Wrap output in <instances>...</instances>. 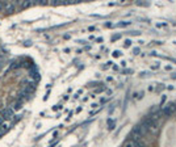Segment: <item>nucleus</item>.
<instances>
[{
    "label": "nucleus",
    "instance_id": "f257e3e1",
    "mask_svg": "<svg viewBox=\"0 0 176 147\" xmlns=\"http://www.w3.org/2000/svg\"><path fill=\"white\" fill-rule=\"evenodd\" d=\"M0 117L3 118L4 122H9L13 118V109L11 108H3L0 109Z\"/></svg>",
    "mask_w": 176,
    "mask_h": 147
},
{
    "label": "nucleus",
    "instance_id": "f03ea898",
    "mask_svg": "<svg viewBox=\"0 0 176 147\" xmlns=\"http://www.w3.org/2000/svg\"><path fill=\"white\" fill-rule=\"evenodd\" d=\"M175 110H176V105L174 104V102H170V104H167L163 108L162 113H163L164 116H171L172 113H175Z\"/></svg>",
    "mask_w": 176,
    "mask_h": 147
},
{
    "label": "nucleus",
    "instance_id": "7ed1b4c3",
    "mask_svg": "<svg viewBox=\"0 0 176 147\" xmlns=\"http://www.w3.org/2000/svg\"><path fill=\"white\" fill-rule=\"evenodd\" d=\"M15 4H16V7L20 8V9H26V8L33 6L32 2H15Z\"/></svg>",
    "mask_w": 176,
    "mask_h": 147
},
{
    "label": "nucleus",
    "instance_id": "20e7f679",
    "mask_svg": "<svg viewBox=\"0 0 176 147\" xmlns=\"http://www.w3.org/2000/svg\"><path fill=\"white\" fill-rule=\"evenodd\" d=\"M15 11H16V4H15V2H13V3H9V4H8L7 9L4 11V12H6V13H8V15H9V13H13V12H15Z\"/></svg>",
    "mask_w": 176,
    "mask_h": 147
},
{
    "label": "nucleus",
    "instance_id": "39448f33",
    "mask_svg": "<svg viewBox=\"0 0 176 147\" xmlns=\"http://www.w3.org/2000/svg\"><path fill=\"white\" fill-rule=\"evenodd\" d=\"M158 129H159V123H158V121H152V123L150 125V127H148V130L155 134V133L158 131Z\"/></svg>",
    "mask_w": 176,
    "mask_h": 147
},
{
    "label": "nucleus",
    "instance_id": "423d86ee",
    "mask_svg": "<svg viewBox=\"0 0 176 147\" xmlns=\"http://www.w3.org/2000/svg\"><path fill=\"white\" fill-rule=\"evenodd\" d=\"M124 147H138V146H137V142H135V141L129 139V141H126V142H125Z\"/></svg>",
    "mask_w": 176,
    "mask_h": 147
},
{
    "label": "nucleus",
    "instance_id": "0eeeda50",
    "mask_svg": "<svg viewBox=\"0 0 176 147\" xmlns=\"http://www.w3.org/2000/svg\"><path fill=\"white\" fill-rule=\"evenodd\" d=\"M23 104H24V101L17 100V101L15 102V105H13V109H15V110H20L21 108H23Z\"/></svg>",
    "mask_w": 176,
    "mask_h": 147
},
{
    "label": "nucleus",
    "instance_id": "6e6552de",
    "mask_svg": "<svg viewBox=\"0 0 176 147\" xmlns=\"http://www.w3.org/2000/svg\"><path fill=\"white\" fill-rule=\"evenodd\" d=\"M8 4H9V2H0V12H4L7 9Z\"/></svg>",
    "mask_w": 176,
    "mask_h": 147
},
{
    "label": "nucleus",
    "instance_id": "1a4fd4ad",
    "mask_svg": "<svg viewBox=\"0 0 176 147\" xmlns=\"http://www.w3.org/2000/svg\"><path fill=\"white\" fill-rule=\"evenodd\" d=\"M131 23L130 21H121V23H118L117 26H120V28H124V26H127V25H130Z\"/></svg>",
    "mask_w": 176,
    "mask_h": 147
},
{
    "label": "nucleus",
    "instance_id": "9d476101",
    "mask_svg": "<svg viewBox=\"0 0 176 147\" xmlns=\"http://www.w3.org/2000/svg\"><path fill=\"white\" fill-rule=\"evenodd\" d=\"M121 55H122V53H121L120 50H114V51H113V57H114V58L121 57Z\"/></svg>",
    "mask_w": 176,
    "mask_h": 147
},
{
    "label": "nucleus",
    "instance_id": "9b49d317",
    "mask_svg": "<svg viewBox=\"0 0 176 147\" xmlns=\"http://www.w3.org/2000/svg\"><path fill=\"white\" fill-rule=\"evenodd\" d=\"M137 6H145V7H147L148 3H141V2H137Z\"/></svg>",
    "mask_w": 176,
    "mask_h": 147
},
{
    "label": "nucleus",
    "instance_id": "f8f14e48",
    "mask_svg": "<svg viewBox=\"0 0 176 147\" xmlns=\"http://www.w3.org/2000/svg\"><path fill=\"white\" fill-rule=\"evenodd\" d=\"M130 43H131V41H129V39H126L125 41V46L127 47V46H130Z\"/></svg>",
    "mask_w": 176,
    "mask_h": 147
},
{
    "label": "nucleus",
    "instance_id": "ddd939ff",
    "mask_svg": "<svg viewBox=\"0 0 176 147\" xmlns=\"http://www.w3.org/2000/svg\"><path fill=\"white\" fill-rule=\"evenodd\" d=\"M105 26H107V28H111V26H113V24H111V23H107V24H105Z\"/></svg>",
    "mask_w": 176,
    "mask_h": 147
},
{
    "label": "nucleus",
    "instance_id": "4468645a",
    "mask_svg": "<svg viewBox=\"0 0 176 147\" xmlns=\"http://www.w3.org/2000/svg\"><path fill=\"white\" fill-rule=\"evenodd\" d=\"M3 66H4V62H3V61H0V70L3 68Z\"/></svg>",
    "mask_w": 176,
    "mask_h": 147
},
{
    "label": "nucleus",
    "instance_id": "2eb2a0df",
    "mask_svg": "<svg viewBox=\"0 0 176 147\" xmlns=\"http://www.w3.org/2000/svg\"><path fill=\"white\" fill-rule=\"evenodd\" d=\"M117 38H121V35H114V37H113L112 39H113V41H114V39H117Z\"/></svg>",
    "mask_w": 176,
    "mask_h": 147
},
{
    "label": "nucleus",
    "instance_id": "dca6fc26",
    "mask_svg": "<svg viewBox=\"0 0 176 147\" xmlns=\"http://www.w3.org/2000/svg\"><path fill=\"white\" fill-rule=\"evenodd\" d=\"M134 53H135V54H138V53H139V49L135 47V49H134Z\"/></svg>",
    "mask_w": 176,
    "mask_h": 147
},
{
    "label": "nucleus",
    "instance_id": "f3484780",
    "mask_svg": "<svg viewBox=\"0 0 176 147\" xmlns=\"http://www.w3.org/2000/svg\"><path fill=\"white\" fill-rule=\"evenodd\" d=\"M175 43H176V42H175Z\"/></svg>",
    "mask_w": 176,
    "mask_h": 147
}]
</instances>
